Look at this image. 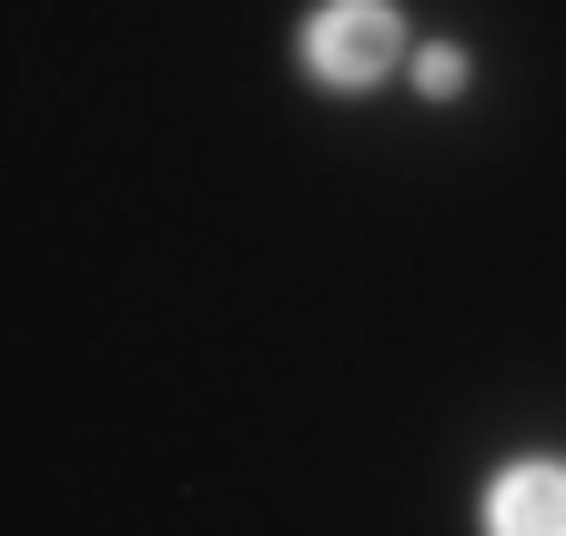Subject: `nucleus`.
Listing matches in <instances>:
<instances>
[{
    "instance_id": "1",
    "label": "nucleus",
    "mask_w": 566,
    "mask_h": 536,
    "mask_svg": "<svg viewBox=\"0 0 566 536\" xmlns=\"http://www.w3.org/2000/svg\"><path fill=\"white\" fill-rule=\"evenodd\" d=\"M294 61H304V82L314 92H375L395 82V61H405V11L395 0H314L304 31H294Z\"/></svg>"
},
{
    "instance_id": "2",
    "label": "nucleus",
    "mask_w": 566,
    "mask_h": 536,
    "mask_svg": "<svg viewBox=\"0 0 566 536\" xmlns=\"http://www.w3.org/2000/svg\"><path fill=\"white\" fill-rule=\"evenodd\" d=\"M475 526H485V536H566V465H556V455L495 465V486H485Z\"/></svg>"
},
{
    "instance_id": "3",
    "label": "nucleus",
    "mask_w": 566,
    "mask_h": 536,
    "mask_svg": "<svg viewBox=\"0 0 566 536\" xmlns=\"http://www.w3.org/2000/svg\"><path fill=\"white\" fill-rule=\"evenodd\" d=\"M415 92H424V102H455V92H465V51H455V41H424V51H415Z\"/></svg>"
}]
</instances>
